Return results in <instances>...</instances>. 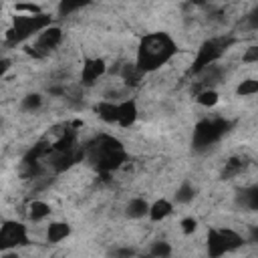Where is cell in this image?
Returning <instances> with one entry per match:
<instances>
[{"label":"cell","mask_w":258,"mask_h":258,"mask_svg":"<svg viewBox=\"0 0 258 258\" xmlns=\"http://www.w3.org/2000/svg\"><path fill=\"white\" fill-rule=\"evenodd\" d=\"M60 40H62V32H60V28L48 24L46 28H42V30L38 32L36 42H34V46H32L28 52H30L32 56H42V54H46L48 50L56 48V46L60 44Z\"/></svg>","instance_id":"cell-8"},{"label":"cell","mask_w":258,"mask_h":258,"mask_svg":"<svg viewBox=\"0 0 258 258\" xmlns=\"http://www.w3.org/2000/svg\"><path fill=\"white\" fill-rule=\"evenodd\" d=\"M236 202H238V206H242L246 210H258V187L250 185V187L240 189Z\"/></svg>","instance_id":"cell-11"},{"label":"cell","mask_w":258,"mask_h":258,"mask_svg":"<svg viewBox=\"0 0 258 258\" xmlns=\"http://www.w3.org/2000/svg\"><path fill=\"white\" fill-rule=\"evenodd\" d=\"M50 24V16L36 12V14H20L14 16V24L12 28L6 32V42L8 44H18L24 42L26 38H30L32 34H38L42 28H46Z\"/></svg>","instance_id":"cell-3"},{"label":"cell","mask_w":258,"mask_h":258,"mask_svg":"<svg viewBox=\"0 0 258 258\" xmlns=\"http://www.w3.org/2000/svg\"><path fill=\"white\" fill-rule=\"evenodd\" d=\"M232 123L228 119L216 117V119H204L196 125L194 129V149L196 151H204L210 145H214L216 141H220L228 131H230Z\"/></svg>","instance_id":"cell-4"},{"label":"cell","mask_w":258,"mask_h":258,"mask_svg":"<svg viewBox=\"0 0 258 258\" xmlns=\"http://www.w3.org/2000/svg\"><path fill=\"white\" fill-rule=\"evenodd\" d=\"M194 4H204V2H214V0H191Z\"/></svg>","instance_id":"cell-32"},{"label":"cell","mask_w":258,"mask_h":258,"mask_svg":"<svg viewBox=\"0 0 258 258\" xmlns=\"http://www.w3.org/2000/svg\"><path fill=\"white\" fill-rule=\"evenodd\" d=\"M196 228H198V220H196V218H183V220H181V230H183V234H194Z\"/></svg>","instance_id":"cell-27"},{"label":"cell","mask_w":258,"mask_h":258,"mask_svg":"<svg viewBox=\"0 0 258 258\" xmlns=\"http://www.w3.org/2000/svg\"><path fill=\"white\" fill-rule=\"evenodd\" d=\"M48 151H50V143H44V141H40V143L32 145V149L26 153L24 161H26V163H38V161H40L44 155H48Z\"/></svg>","instance_id":"cell-17"},{"label":"cell","mask_w":258,"mask_h":258,"mask_svg":"<svg viewBox=\"0 0 258 258\" xmlns=\"http://www.w3.org/2000/svg\"><path fill=\"white\" fill-rule=\"evenodd\" d=\"M228 44H232L230 38H210L206 40L200 48H198V54L194 58V64H191V73H200L202 69H206L208 64H214L218 62V58L226 52Z\"/></svg>","instance_id":"cell-5"},{"label":"cell","mask_w":258,"mask_h":258,"mask_svg":"<svg viewBox=\"0 0 258 258\" xmlns=\"http://www.w3.org/2000/svg\"><path fill=\"white\" fill-rule=\"evenodd\" d=\"M107 71V64L103 58H87L83 69H81V83L83 85H93L97 83V79H101Z\"/></svg>","instance_id":"cell-9"},{"label":"cell","mask_w":258,"mask_h":258,"mask_svg":"<svg viewBox=\"0 0 258 258\" xmlns=\"http://www.w3.org/2000/svg\"><path fill=\"white\" fill-rule=\"evenodd\" d=\"M171 210H173V204H171V202H167V200H157V202L149 204L147 216H149L153 222H159V220L167 218V216L171 214Z\"/></svg>","instance_id":"cell-13"},{"label":"cell","mask_w":258,"mask_h":258,"mask_svg":"<svg viewBox=\"0 0 258 258\" xmlns=\"http://www.w3.org/2000/svg\"><path fill=\"white\" fill-rule=\"evenodd\" d=\"M113 254H115V256H133L135 250H131V248H121V250H115Z\"/></svg>","instance_id":"cell-31"},{"label":"cell","mask_w":258,"mask_h":258,"mask_svg":"<svg viewBox=\"0 0 258 258\" xmlns=\"http://www.w3.org/2000/svg\"><path fill=\"white\" fill-rule=\"evenodd\" d=\"M87 155L101 173H109V171L117 169L127 159L123 145L111 135H99L87 147Z\"/></svg>","instance_id":"cell-2"},{"label":"cell","mask_w":258,"mask_h":258,"mask_svg":"<svg viewBox=\"0 0 258 258\" xmlns=\"http://www.w3.org/2000/svg\"><path fill=\"white\" fill-rule=\"evenodd\" d=\"M26 244H28V234L20 222H6L4 226H0V254H6Z\"/></svg>","instance_id":"cell-7"},{"label":"cell","mask_w":258,"mask_h":258,"mask_svg":"<svg viewBox=\"0 0 258 258\" xmlns=\"http://www.w3.org/2000/svg\"><path fill=\"white\" fill-rule=\"evenodd\" d=\"M121 75H123V81H125L127 85H137L145 73H141V71L137 69V64L131 62V64H125V67H123V73H121Z\"/></svg>","instance_id":"cell-22"},{"label":"cell","mask_w":258,"mask_h":258,"mask_svg":"<svg viewBox=\"0 0 258 258\" xmlns=\"http://www.w3.org/2000/svg\"><path fill=\"white\" fill-rule=\"evenodd\" d=\"M240 244H242V236L236 234L230 228H226V230H210V234H208V254L214 256V258L236 250Z\"/></svg>","instance_id":"cell-6"},{"label":"cell","mask_w":258,"mask_h":258,"mask_svg":"<svg viewBox=\"0 0 258 258\" xmlns=\"http://www.w3.org/2000/svg\"><path fill=\"white\" fill-rule=\"evenodd\" d=\"M69 234H71V226H69L67 222H52V224L48 226V230H46V240H48L50 244H58V242H62Z\"/></svg>","instance_id":"cell-12"},{"label":"cell","mask_w":258,"mask_h":258,"mask_svg":"<svg viewBox=\"0 0 258 258\" xmlns=\"http://www.w3.org/2000/svg\"><path fill=\"white\" fill-rule=\"evenodd\" d=\"M236 93H238L240 97H250V95H256V93H258V81H254V79H246V81H242V83L238 85Z\"/></svg>","instance_id":"cell-25"},{"label":"cell","mask_w":258,"mask_h":258,"mask_svg":"<svg viewBox=\"0 0 258 258\" xmlns=\"http://www.w3.org/2000/svg\"><path fill=\"white\" fill-rule=\"evenodd\" d=\"M137 119V105L133 99H125L117 103V125L119 127H131Z\"/></svg>","instance_id":"cell-10"},{"label":"cell","mask_w":258,"mask_h":258,"mask_svg":"<svg viewBox=\"0 0 258 258\" xmlns=\"http://www.w3.org/2000/svg\"><path fill=\"white\" fill-rule=\"evenodd\" d=\"M50 214V206L46 202H40V200H34L30 206H28V218L32 222H40L44 218H48Z\"/></svg>","instance_id":"cell-16"},{"label":"cell","mask_w":258,"mask_h":258,"mask_svg":"<svg viewBox=\"0 0 258 258\" xmlns=\"http://www.w3.org/2000/svg\"><path fill=\"white\" fill-rule=\"evenodd\" d=\"M248 20H250V26H252V28H258V8H254V10L248 14Z\"/></svg>","instance_id":"cell-29"},{"label":"cell","mask_w":258,"mask_h":258,"mask_svg":"<svg viewBox=\"0 0 258 258\" xmlns=\"http://www.w3.org/2000/svg\"><path fill=\"white\" fill-rule=\"evenodd\" d=\"M198 103L204 105V107H214L218 103L216 89H202V91H198Z\"/></svg>","instance_id":"cell-23"},{"label":"cell","mask_w":258,"mask_h":258,"mask_svg":"<svg viewBox=\"0 0 258 258\" xmlns=\"http://www.w3.org/2000/svg\"><path fill=\"white\" fill-rule=\"evenodd\" d=\"M149 212V202L145 198H133L129 204H127V216L133 218V220H139V218H145Z\"/></svg>","instance_id":"cell-14"},{"label":"cell","mask_w":258,"mask_h":258,"mask_svg":"<svg viewBox=\"0 0 258 258\" xmlns=\"http://www.w3.org/2000/svg\"><path fill=\"white\" fill-rule=\"evenodd\" d=\"M91 0H58V16H69L73 12H77L79 8L87 6Z\"/></svg>","instance_id":"cell-19"},{"label":"cell","mask_w":258,"mask_h":258,"mask_svg":"<svg viewBox=\"0 0 258 258\" xmlns=\"http://www.w3.org/2000/svg\"><path fill=\"white\" fill-rule=\"evenodd\" d=\"M177 52V46L173 38L165 32H151L141 38L137 48L135 64L141 73H153L159 67H163L173 54Z\"/></svg>","instance_id":"cell-1"},{"label":"cell","mask_w":258,"mask_h":258,"mask_svg":"<svg viewBox=\"0 0 258 258\" xmlns=\"http://www.w3.org/2000/svg\"><path fill=\"white\" fill-rule=\"evenodd\" d=\"M97 115L105 123H117V103L113 101H103L97 105Z\"/></svg>","instance_id":"cell-15"},{"label":"cell","mask_w":258,"mask_h":258,"mask_svg":"<svg viewBox=\"0 0 258 258\" xmlns=\"http://www.w3.org/2000/svg\"><path fill=\"white\" fill-rule=\"evenodd\" d=\"M75 145H77V135H75V131H64V133L54 141L52 149H54V151H69V149H73Z\"/></svg>","instance_id":"cell-20"},{"label":"cell","mask_w":258,"mask_h":258,"mask_svg":"<svg viewBox=\"0 0 258 258\" xmlns=\"http://www.w3.org/2000/svg\"><path fill=\"white\" fill-rule=\"evenodd\" d=\"M40 105H42V97L38 93H28L26 97H22V103H20L22 111H36L40 109Z\"/></svg>","instance_id":"cell-24"},{"label":"cell","mask_w":258,"mask_h":258,"mask_svg":"<svg viewBox=\"0 0 258 258\" xmlns=\"http://www.w3.org/2000/svg\"><path fill=\"white\" fill-rule=\"evenodd\" d=\"M244 165H246V161H244L242 157H232V159H228L226 165H224V169H222V177H224V179H230V177L238 175V173L244 169Z\"/></svg>","instance_id":"cell-18"},{"label":"cell","mask_w":258,"mask_h":258,"mask_svg":"<svg viewBox=\"0 0 258 258\" xmlns=\"http://www.w3.org/2000/svg\"><path fill=\"white\" fill-rule=\"evenodd\" d=\"M8 69H10V60L8 58H0V77H4Z\"/></svg>","instance_id":"cell-30"},{"label":"cell","mask_w":258,"mask_h":258,"mask_svg":"<svg viewBox=\"0 0 258 258\" xmlns=\"http://www.w3.org/2000/svg\"><path fill=\"white\" fill-rule=\"evenodd\" d=\"M149 254L157 256V258H165V256L171 254V246L167 242H153L151 248H149Z\"/></svg>","instance_id":"cell-26"},{"label":"cell","mask_w":258,"mask_h":258,"mask_svg":"<svg viewBox=\"0 0 258 258\" xmlns=\"http://www.w3.org/2000/svg\"><path fill=\"white\" fill-rule=\"evenodd\" d=\"M194 198H196V187L189 181H183L175 191V202L177 204H189Z\"/></svg>","instance_id":"cell-21"},{"label":"cell","mask_w":258,"mask_h":258,"mask_svg":"<svg viewBox=\"0 0 258 258\" xmlns=\"http://www.w3.org/2000/svg\"><path fill=\"white\" fill-rule=\"evenodd\" d=\"M242 60H244V62H256V60H258V46H250V48L244 52Z\"/></svg>","instance_id":"cell-28"}]
</instances>
